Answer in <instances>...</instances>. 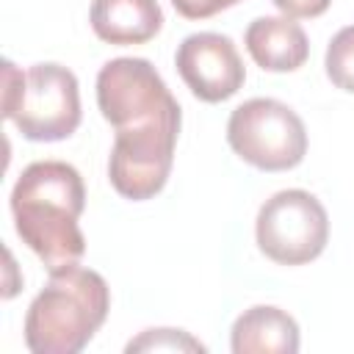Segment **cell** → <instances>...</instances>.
<instances>
[{"label":"cell","instance_id":"cell-1","mask_svg":"<svg viewBox=\"0 0 354 354\" xmlns=\"http://www.w3.org/2000/svg\"><path fill=\"white\" fill-rule=\"evenodd\" d=\"M83 210L86 185L66 160H33L11 188L14 230L47 271L80 263L86 254Z\"/></svg>","mask_w":354,"mask_h":354},{"label":"cell","instance_id":"cell-2","mask_svg":"<svg viewBox=\"0 0 354 354\" xmlns=\"http://www.w3.org/2000/svg\"><path fill=\"white\" fill-rule=\"evenodd\" d=\"M108 310L111 288L100 271L80 263L61 266L25 313V346L30 354H77L105 324Z\"/></svg>","mask_w":354,"mask_h":354},{"label":"cell","instance_id":"cell-3","mask_svg":"<svg viewBox=\"0 0 354 354\" xmlns=\"http://www.w3.org/2000/svg\"><path fill=\"white\" fill-rule=\"evenodd\" d=\"M3 116L39 144L69 138L83 119L80 86L72 69L44 61L25 72L14 61H3Z\"/></svg>","mask_w":354,"mask_h":354},{"label":"cell","instance_id":"cell-4","mask_svg":"<svg viewBox=\"0 0 354 354\" xmlns=\"http://www.w3.org/2000/svg\"><path fill=\"white\" fill-rule=\"evenodd\" d=\"M227 144L243 163L260 171H290L307 155V127L290 105L252 97L230 113Z\"/></svg>","mask_w":354,"mask_h":354},{"label":"cell","instance_id":"cell-5","mask_svg":"<svg viewBox=\"0 0 354 354\" xmlns=\"http://www.w3.org/2000/svg\"><path fill=\"white\" fill-rule=\"evenodd\" d=\"M183 113L116 127L108 155V180L130 202H147L163 191L174 166Z\"/></svg>","mask_w":354,"mask_h":354},{"label":"cell","instance_id":"cell-6","mask_svg":"<svg viewBox=\"0 0 354 354\" xmlns=\"http://www.w3.org/2000/svg\"><path fill=\"white\" fill-rule=\"evenodd\" d=\"M257 249L277 266H307L329 243V216L321 199L304 188L268 196L254 218Z\"/></svg>","mask_w":354,"mask_h":354},{"label":"cell","instance_id":"cell-7","mask_svg":"<svg viewBox=\"0 0 354 354\" xmlns=\"http://www.w3.org/2000/svg\"><path fill=\"white\" fill-rule=\"evenodd\" d=\"M97 108L108 124L127 127L183 113L160 72L147 58H111L97 72Z\"/></svg>","mask_w":354,"mask_h":354},{"label":"cell","instance_id":"cell-8","mask_svg":"<svg viewBox=\"0 0 354 354\" xmlns=\"http://www.w3.org/2000/svg\"><path fill=\"white\" fill-rule=\"evenodd\" d=\"M174 66L188 91L202 102H224L243 88L246 66L235 41L224 33L199 30L177 44Z\"/></svg>","mask_w":354,"mask_h":354},{"label":"cell","instance_id":"cell-9","mask_svg":"<svg viewBox=\"0 0 354 354\" xmlns=\"http://www.w3.org/2000/svg\"><path fill=\"white\" fill-rule=\"evenodd\" d=\"M252 61L266 72H296L310 58L304 28L290 17H257L243 33Z\"/></svg>","mask_w":354,"mask_h":354},{"label":"cell","instance_id":"cell-10","mask_svg":"<svg viewBox=\"0 0 354 354\" xmlns=\"http://www.w3.org/2000/svg\"><path fill=\"white\" fill-rule=\"evenodd\" d=\"M299 346L301 332L296 318L274 304L243 310L230 329L232 354H296Z\"/></svg>","mask_w":354,"mask_h":354},{"label":"cell","instance_id":"cell-11","mask_svg":"<svg viewBox=\"0 0 354 354\" xmlns=\"http://www.w3.org/2000/svg\"><path fill=\"white\" fill-rule=\"evenodd\" d=\"M88 22L105 44H147L160 33L163 11L158 0H91Z\"/></svg>","mask_w":354,"mask_h":354},{"label":"cell","instance_id":"cell-12","mask_svg":"<svg viewBox=\"0 0 354 354\" xmlns=\"http://www.w3.org/2000/svg\"><path fill=\"white\" fill-rule=\"evenodd\" d=\"M324 69H326V77L332 80V86L354 94V25L340 28L329 39L326 55H324Z\"/></svg>","mask_w":354,"mask_h":354},{"label":"cell","instance_id":"cell-13","mask_svg":"<svg viewBox=\"0 0 354 354\" xmlns=\"http://www.w3.org/2000/svg\"><path fill=\"white\" fill-rule=\"evenodd\" d=\"M124 351L127 354L133 351H177L180 354V351H207V348L185 329L160 326V329H144L138 337H133L124 346Z\"/></svg>","mask_w":354,"mask_h":354},{"label":"cell","instance_id":"cell-14","mask_svg":"<svg viewBox=\"0 0 354 354\" xmlns=\"http://www.w3.org/2000/svg\"><path fill=\"white\" fill-rule=\"evenodd\" d=\"M238 3L241 0H171L174 11L185 19H207V17H216Z\"/></svg>","mask_w":354,"mask_h":354},{"label":"cell","instance_id":"cell-15","mask_svg":"<svg viewBox=\"0 0 354 354\" xmlns=\"http://www.w3.org/2000/svg\"><path fill=\"white\" fill-rule=\"evenodd\" d=\"M271 3L290 19H315L332 6V0H271Z\"/></svg>","mask_w":354,"mask_h":354}]
</instances>
